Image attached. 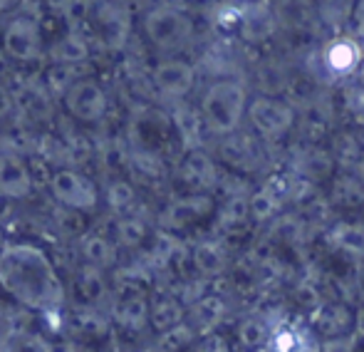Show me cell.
Here are the masks:
<instances>
[{
  "mask_svg": "<svg viewBox=\"0 0 364 352\" xmlns=\"http://www.w3.org/2000/svg\"><path fill=\"white\" fill-rule=\"evenodd\" d=\"M0 285L30 310H55L65 300V285L50 256L30 243H13L0 253Z\"/></svg>",
  "mask_w": 364,
  "mask_h": 352,
  "instance_id": "obj_1",
  "label": "cell"
},
{
  "mask_svg": "<svg viewBox=\"0 0 364 352\" xmlns=\"http://www.w3.org/2000/svg\"><path fill=\"white\" fill-rule=\"evenodd\" d=\"M248 92L238 80H216L206 87L198 102V112L203 117V124L211 134L228 137L240 129V122L248 112Z\"/></svg>",
  "mask_w": 364,
  "mask_h": 352,
  "instance_id": "obj_2",
  "label": "cell"
},
{
  "mask_svg": "<svg viewBox=\"0 0 364 352\" xmlns=\"http://www.w3.org/2000/svg\"><path fill=\"white\" fill-rule=\"evenodd\" d=\"M146 40L159 53H176L186 48L193 38V20L173 5H156L149 8L141 20Z\"/></svg>",
  "mask_w": 364,
  "mask_h": 352,
  "instance_id": "obj_3",
  "label": "cell"
},
{
  "mask_svg": "<svg viewBox=\"0 0 364 352\" xmlns=\"http://www.w3.org/2000/svg\"><path fill=\"white\" fill-rule=\"evenodd\" d=\"M245 119L250 122L255 137L260 142H280L290 134L297 122V112L290 102L275 95H258L248 102Z\"/></svg>",
  "mask_w": 364,
  "mask_h": 352,
  "instance_id": "obj_4",
  "label": "cell"
},
{
  "mask_svg": "<svg viewBox=\"0 0 364 352\" xmlns=\"http://www.w3.org/2000/svg\"><path fill=\"white\" fill-rule=\"evenodd\" d=\"M48 186H50L53 198L65 208V211L92 213V211H97V206H100V188H97V183L77 169L63 166V169L53 171Z\"/></svg>",
  "mask_w": 364,
  "mask_h": 352,
  "instance_id": "obj_5",
  "label": "cell"
},
{
  "mask_svg": "<svg viewBox=\"0 0 364 352\" xmlns=\"http://www.w3.org/2000/svg\"><path fill=\"white\" fill-rule=\"evenodd\" d=\"M0 45L15 63H35L43 58V25L33 15H18L5 25Z\"/></svg>",
  "mask_w": 364,
  "mask_h": 352,
  "instance_id": "obj_6",
  "label": "cell"
},
{
  "mask_svg": "<svg viewBox=\"0 0 364 352\" xmlns=\"http://www.w3.org/2000/svg\"><path fill=\"white\" fill-rule=\"evenodd\" d=\"M65 110L73 119L82 124H100L109 112V95L97 80L80 78L77 82L63 95Z\"/></svg>",
  "mask_w": 364,
  "mask_h": 352,
  "instance_id": "obj_7",
  "label": "cell"
},
{
  "mask_svg": "<svg viewBox=\"0 0 364 352\" xmlns=\"http://www.w3.org/2000/svg\"><path fill=\"white\" fill-rule=\"evenodd\" d=\"M151 82L168 100H183L196 85V68L178 58L161 60L151 70Z\"/></svg>",
  "mask_w": 364,
  "mask_h": 352,
  "instance_id": "obj_8",
  "label": "cell"
},
{
  "mask_svg": "<svg viewBox=\"0 0 364 352\" xmlns=\"http://www.w3.org/2000/svg\"><path fill=\"white\" fill-rule=\"evenodd\" d=\"M218 154L223 164L238 171H255L263 161V142L255 134H245V132H235L220 139Z\"/></svg>",
  "mask_w": 364,
  "mask_h": 352,
  "instance_id": "obj_9",
  "label": "cell"
},
{
  "mask_svg": "<svg viewBox=\"0 0 364 352\" xmlns=\"http://www.w3.org/2000/svg\"><path fill=\"white\" fill-rule=\"evenodd\" d=\"M213 211V198L206 193H188L183 198H176L166 206L161 213V226L168 231H183V228L193 226L201 218H206Z\"/></svg>",
  "mask_w": 364,
  "mask_h": 352,
  "instance_id": "obj_10",
  "label": "cell"
},
{
  "mask_svg": "<svg viewBox=\"0 0 364 352\" xmlns=\"http://www.w3.org/2000/svg\"><path fill=\"white\" fill-rule=\"evenodd\" d=\"M362 43L350 35H337L322 50V65L337 78H347V75L357 73L362 65Z\"/></svg>",
  "mask_w": 364,
  "mask_h": 352,
  "instance_id": "obj_11",
  "label": "cell"
},
{
  "mask_svg": "<svg viewBox=\"0 0 364 352\" xmlns=\"http://www.w3.org/2000/svg\"><path fill=\"white\" fill-rule=\"evenodd\" d=\"M178 176L186 183L188 193H203L216 186L220 174L216 161L203 149H198V151H186L181 166H178Z\"/></svg>",
  "mask_w": 364,
  "mask_h": 352,
  "instance_id": "obj_12",
  "label": "cell"
},
{
  "mask_svg": "<svg viewBox=\"0 0 364 352\" xmlns=\"http://www.w3.org/2000/svg\"><path fill=\"white\" fill-rule=\"evenodd\" d=\"M33 171L18 154H0V196L28 198L33 193Z\"/></svg>",
  "mask_w": 364,
  "mask_h": 352,
  "instance_id": "obj_13",
  "label": "cell"
},
{
  "mask_svg": "<svg viewBox=\"0 0 364 352\" xmlns=\"http://www.w3.org/2000/svg\"><path fill=\"white\" fill-rule=\"evenodd\" d=\"M171 127L181 139V146L186 151H198L203 146V137H206V124L198 110L188 105H178L171 112Z\"/></svg>",
  "mask_w": 364,
  "mask_h": 352,
  "instance_id": "obj_14",
  "label": "cell"
},
{
  "mask_svg": "<svg viewBox=\"0 0 364 352\" xmlns=\"http://www.w3.org/2000/svg\"><path fill=\"white\" fill-rule=\"evenodd\" d=\"M312 320L325 340L345 338L355 328V313L342 303H322L317 310H312Z\"/></svg>",
  "mask_w": 364,
  "mask_h": 352,
  "instance_id": "obj_15",
  "label": "cell"
},
{
  "mask_svg": "<svg viewBox=\"0 0 364 352\" xmlns=\"http://www.w3.org/2000/svg\"><path fill=\"white\" fill-rule=\"evenodd\" d=\"M82 258H85V265L97 270L112 268L117 261H119V246L114 243L112 236H105V233H90V236L82 238L80 243Z\"/></svg>",
  "mask_w": 364,
  "mask_h": 352,
  "instance_id": "obj_16",
  "label": "cell"
},
{
  "mask_svg": "<svg viewBox=\"0 0 364 352\" xmlns=\"http://www.w3.org/2000/svg\"><path fill=\"white\" fill-rule=\"evenodd\" d=\"M112 318L124 330H141L149 323V300L144 293L122 295L112 308Z\"/></svg>",
  "mask_w": 364,
  "mask_h": 352,
  "instance_id": "obj_17",
  "label": "cell"
},
{
  "mask_svg": "<svg viewBox=\"0 0 364 352\" xmlns=\"http://www.w3.org/2000/svg\"><path fill=\"white\" fill-rule=\"evenodd\" d=\"M332 154L322 151L320 146H305V149L297 151L295 156V171L302 181L312 183V181H320V178H327L332 171Z\"/></svg>",
  "mask_w": 364,
  "mask_h": 352,
  "instance_id": "obj_18",
  "label": "cell"
},
{
  "mask_svg": "<svg viewBox=\"0 0 364 352\" xmlns=\"http://www.w3.org/2000/svg\"><path fill=\"white\" fill-rule=\"evenodd\" d=\"M188 258H191L193 268H196L203 278H216V275H220L225 270V261H228L223 246H220L218 241L196 243V246L191 248V253H188Z\"/></svg>",
  "mask_w": 364,
  "mask_h": 352,
  "instance_id": "obj_19",
  "label": "cell"
},
{
  "mask_svg": "<svg viewBox=\"0 0 364 352\" xmlns=\"http://www.w3.org/2000/svg\"><path fill=\"white\" fill-rule=\"evenodd\" d=\"M183 303L178 298H171V295H164V298L154 300L149 305V323L159 330V333H166L171 328H178L183 325Z\"/></svg>",
  "mask_w": 364,
  "mask_h": 352,
  "instance_id": "obj_20",
  "label": "cell"
},
{
  "mask_svg": "<svg viewBox=\"0 0 364 352\" xmlns=\"http://www.w3.org/2000/svg\"><path fill=\"white\" fill-rule=\"evenodd\" d=\"M273 28H275L273 15H270V10L263 8V5H250L243 13V18H240V35H243L248 43H260V40H265L273 33Z\"/></svg>",
  "mask_w": 364,
  "mask_h": 352,
  "instance_id": "obj_21",
  "label": "cell"
},
{
  "mask_svg": "<svg viewBox=\"0 0 364 352\" xmlns=\"http://www.w3.org/2000/svg\"><path fill=\"white\" fill-rule=\"evenodd\" d=\"M223 313H225L223 300L216 298V295H201V298L193 300V308H191L193 323H188V325H191L193 330L196 328L211 330L223 320Z\"/></svg>",
  "mask_w": 364,
  "mask_h": 352,
  "instance_id": "obj_22",
  "label": "cell"
},
{
  "mask_svg": "<svg viewBox=\"0 0 364 352\" xmlns=\"http://www.w3.org/2000/svg\"><path fill=\"white\" fill-rule=\"evenodd\" d=\"M73 285L77 293H80V300H85V303H100L107 295L105 275H102V270L90 268V265H82V268L77 270Z\"/></svg>",
  "mask_w": 364,
  "mask_h": 352,
  "instance_id": "obj_23",
  "label": "cell"
},
{
  "mask_svg": "<svg viewBox=\"0 0 364 352\" xmlns=\"http://www.w3.org/2000/svg\"><path fill=\"white\" fill-rule=\"evenodd\" d=\"M90 58V45L82 38L80 33H68L58 45L53 48V60L55 65H65V68H73L80 65Z\"/></svg>",
  "mask_w": 364,
  "mask_h": 352,
  "instance_id": "obj_24",
  "label": "cell"
},
{
  "mask_svg": "<svg viewBox=\"0 0 364 352\" xmlns=\"http://www.w3.org/2000/svg\"><path fill=\"white\" fill-rule=\"evenodd\" d=\"M330 243L350 256H364V226L362 223H337L330 231Z\"/></svg>",
  "mask_w": 364,
  "mask_h": 352,
  "instance_id": "obj_25",
  "label": "cell"
},
{
  "mask_svg": "<svg viewBox=\"0 0 364 352\" xmlns=\"http://www.w3.org/2000/svg\"><path fill=\"white\" fill-rule=\"evenodd\" d=\"M105 196H107L109 208L114 213H119V216H129L132 208H134V203H136L134 186H132L129 181H124V178H114V181H109Z\"/></svg>",
  "mask_w": 364,
  "mask_h": 352,
  "instance_id": "obj_26",
  "label": "cell"
},
{
  "mask_svg": "<svg viewBox=\"0 0 364 352\" xmlns=\"http://www.w3.org/2000/svg\"><path fill=\"white\" fill-rule=\"evenodd\" d=\"M332 201L340 206H360L364 201V186L357 176L342 174L332 183Z\"/></svg>",
  "mask_w": 364,
  "mask_h": 352,
  "instance_id": "obj_27",
  "label": "cell"
},
{
  "mask_svg": "<svg viewBox=\"0 0 364 352\" xmlns=\"http://www.w3.org/2000/svg\"><path fill=\"white\" fill-rule=\"evenodd\" d=\"M114 243L117 246H141L146 241V226L134 216H119V221L114 223Z\"/></svg>",
  "mask_w": 364,
  "mask_h": 352,
  "instance_id": "obj_28",
  "label": "cell"
},
{
  "mask_svg": "<svg viewBox=\"0 0 364 352\" xmlns=\"http://www.w3.org/2000/svg\"><path fill=\"white\" fill-rule=\"evenodd\" d=\"M193 338H196V330L188 323H183V325H178V328H171V330H166V333H161L156 352H181L186 345L193 343Z\"/></svg>",
  "mask_w": 364,
  "mask_h": 352,
  "instance_id": "obj_29",
  "label": "cell"
},
{
  "mask_svg": "<svg viewBox=\"0 0 364 352\" xmlns=\"http://www.w3.org/2000/svg\"><path fill=\"white\" fill-rule=\"evenodd\" d=\"M268 340H270L268 338V328H265V323H260V320L248 318V320H243V323L238 325V343L243 345L245 350L263 348Z\"/></svg>",
  "mask_w": 364,
  "mask_h": 352,
  "instance_id": "obj_30",
  "label": "cell"
},
{
  "mask_svg": "<svg viewBox=\"0 0 364 352\" xmlns=\"http://www.w3.org/2000/svg\"><path fill=\"white\" fill-rule=\"evenodd\" d=\"M295 298L300 300V305H307L310 310H317L322 303H325V300L320 298V290H317L312 283H300V285H297Z\"/></svg>",
  "mask_w": 364,
  "mask_h": 352,
  "instance_id": "obj_31",
  "label": "cell"
},
{
  "mask_svg": "<svg viewBox=\"0 0 364 352\" xmlns=\"http://www.w3.org/2000/svg\"><path fill=\"white\" fill-rule=\"evenodd\" d=\"M357 338L355 335H345V338H330L322 343L320 352H355Z\"/></svg>",
  "mask_w": 364,
  "mask_h": 352,
  "instance_id": "obj_32",
  "label": "cell"
},
{
  "mask_svg": "<svg viewBox=\"0 0 364 352\" xmlns=\"http://www.w3.org/2000/svg\"><path fill=\"white\" fill-rule=\"evenodd\" d=\"M300 348V343H297V338L290 333V330H283V333H278L273 338V350L275 352H295Z\"/></svg>",
  "mask_w": 364,
  "mask_h": 352,
  "instance_id": "obj_33",
  "label": "cell"
},
{
  "mask_svg": "<svg viewBox=\"0 0 364 352\" xmlns=\"http://www.w3.org/2000/svg\"><path fill=\"white\" fill-rule=\"evenodd\" d=\"M198 352H230L228 343L218 335H206V338L198 343Z\"/></svg>",
  "mask_w": 364,
  "mask_h": 352,
  "instance_id": "obj_34",
  "label": "cell"
},
{
  "mask_svg": "<svg viewBox=\"0 0 364 352\" xmlns=\"http://www.w3.org/2000/svg\"><path fill=\"white\" fill-rule=\"evenodd\" d=\"M347 105H350V110H355L357 114H364V82L355 85V87L347 92Z\"/></svg>",
  "mask_w": 364,
  "mask_h": 352,
  "instance_id": "obj_35",
  "label": "cell"
},
{
  "mask_svg": "<svg viewBox=\"0 0 364 352\" xmlns=\"http://www.w3.org/2000/svg\"><path fill=\"white\" fill-rule=\"evenodd\" d=\"M15 110V97L13 92H10L5 85H0V119H5V117H10Z\"/></svg>",
  "mask_w": 364,
  "mask_h": 352,
  "instance_id": "obj_36",
  "label": "cell"
},
{
  "mask_svg": "<svg viewBox=\"0 0 364 352\" xmlns=\"http://www.w3.org/2000/svg\"><path fill=\"white\" fill-rule=\"evenodd\" d=\"M352 23H355V33H357V40H364V3L355 5V13H352Z\"/></svg>",
  "mask_w": 364,
  "mask_h": 352,
  "instance_id": "obj_37",
  "label": "cell"
},
{
  "mask_svg": "<svg viewBox=\"0 0 364 352\" xmlns=\"http://www.w3.org/2000/svg\"><path fill=\"white\" fill-rule=\"evenodd\" d=\"M355 330H357V338H364V305L360 308V313L355 315Z\"/></svg>",
  "mask_w": 364,
  "mask_h": 352,
  "instance_id": "obj_38",
  "label": "cell"
},
{
  "mask_svg": "<svg viewBox=\"0 0 364 352\" xmlns=\"http://www.w3.org/2000/svg\"><path fill=\"white\" fill-rule=\"evenodd\" d=\"M5 246H8V243H5V238H3V231H0V253L5 251Z\"/></svg>",
  "mask_w": 364,
  "mask_h": 352,
  "instance_id": "obj_39",
  "label": "cell"
},
{
  "mask_svg": "<svg viewBox=\"0 0 364 352\" xmlns=\"http://www.w3.org/2000/svg\"><path fill=\"white\" fill-rule=\"evenodd\" d=\"M0 10H3V3H0Z\"/></svg>",
  "mask_w": 364,
  "mask_h": 352,
  "instance_id": "obj_40",
  "label": "cell"
}]
</instances>
